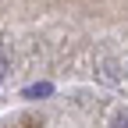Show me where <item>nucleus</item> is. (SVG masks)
<instances>
[{
    "label": "nucleus",
    "instance_id": "1",
    "mask_svg": "<svg viewBox=\"0 0 128 128\" xmlns=\"http://www.w3.org/2000/svg\"><path fill=\"white\" fill-rule=\"evenodd\" d=\"M50 92H54V86H50V82H36V86H28V89H25L28 100H39V96H50Z\"/></svg>",
    "mask_w": 128,
    "mask_h": 128
},
{
    "label": "nucleus",
    "instance_id": "2",
    "mask_svg": "<svg viewBox=\"0 0 128 128\" xmlns=\"http://www.w3.org/2000/svg\"><path fill=\"white\" fill-rule=\"evenodd\" d=\"M110 128H128V110H121V114H114V121H110Z\"/></svg>",
    "mask_w": 128,
    "mask_h": 128
},
{
    "label": "nucleus",
    "instance_id": "3",
    "mask_svg": "<svg viewBox=\"0 0 128 128\" xmlns=\"http://www.w3.org/2000/svg\"><path fill=\"white\" fill-rule=\"evenodd\" d=\"M4 75H7V60L0 57V78H4Z\"/></svg>",
    "mask_w": 128,
    "mask_h": 128
}]
</instances>
